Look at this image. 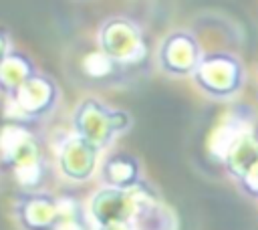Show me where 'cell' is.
I'll return each instance as SVG.
<instances>
[{
  "label": "cell",
  "instance_id": "obj_1",
  "mask_svg": "<svg viewBox=\"0 0 258 230\" xmlns=\"http://www.w3.org/2000/svg\"><path fill=\"white\" fill-rule=\"evenodd\" d=\"M0 157L22 190H40L44 176L42 147L24 125L12 123L0 131Z\"/></svg>",
  "mask_w": 258,
  "mask_h": 230
},
{
  "label": "cell",
  "instance_id": "obj_2",
  "mask_svg": "<svg viewBox=\"0 0 258 230\" xmlns=\"http://www.w3.org/2000/svg\"><path fill=\"white\" fill-rule=\"evenodd\" d=\"M71 123L77 135L105 151L115 143L119 135L131 129L133 117L129 111L109 107L97 97H85L75 107Z\"/></svg>",
  "mask_w": 258,
  "mask_h": 230
},
{
  "label": "cell",
  "instance_id": "obj_3",
  "mask_svg": "<svg viewBox=\"0 0 258 230\" xmlns=\"http://www.w3.org/2000/svg\"><path fill=\"white\" fill-rule=\"evenodd\" d=\"M191 79L198 91L206 97L214 101H230L246 85V67L232 50H212L204 54Z\"/></svg>",
  "mask_w": 258,
  "mask_h": 230
},
{
  "label": "cell",
  "instance_id": "obj_4",
  "mask_svg": "<svg viewBox=\"0 0 258 230\" xmlns=\"http://www.w3.org/2000/svg\"><path fill=\"white\" fill-rule=\"evenodd\" d=\"M97 46L129 69L139 67L147 59V42L141 24L123 14L109 16L99 24Z\"/></svg>",
  "mask_w": 258,
  "mask_h": 230
},
{
  "label": "cell",
  "instance_id": "obj_5",
  "mask_svg": "<svg viewBox=\"0 0 258 230\" xmlns=\"http://www.w3.org/2000/svg\"><path fill=\"white\" fill-rule=\"evenodd\" d=\"M6 101H8V107L14 119L42 121V119H48L56 111L58 101H60V89H58V83L50 75L38 71L28 81H24L18 87V91Z\"/></svg>",
  "mask_w": 258,
  "mask_h": 230
},
{
  "label": "cell",
  "instance_id": "obj_6",
  "mask_svg": "<svg viewBox=\"0 0 258 230\" xmlns=\"http://www.w3.org/2000/svg\"><path fill=\"white\" fill-rule=\"evenodd\" d=\"M204 54H206L204 46L191 30L175 28L161 38L155 61L159 71L165 73L167 77L185 79L196 73Z\"/></svg>",
  "mask_w": 258,
  "mask_h": 230
},
{
  "label": "cell",
  "instance_id": "obj_7",
  "mask_svg": "<svg viewBox=\"0 0 258 230\" xmlns=\"http://www.w3.org/2000/svg\"><path fill=\"white\" fill-rule=\"evenodd\" d=\"M145 182L133 190H121L111 186H101L89 200V216L95 226L115 224V222H133L137 206L145 194Z\"/></svg>",
  "mask_w": 258,
  "mask_h": 230
},
{
  "label": "cell",
  "instance_id": "obj_8",
  "mask_svg": "<svg viewBox=\"0 0 258 230\" xmlns=\"http://www.w3.org/2000/svg\"><path fill=\"white\" fill-rule=\"evenodd\" d=\"M99 153L101 149L95 147L85 137L77 133L64 135L56 145L58 174L73 184L89 182L99 167Z\"/></svg>",
  "mask_w": 258,
  "mask_h": 230
},
{
  "label": "cell",
  "instance_id": "obj_9",
  "mask_svg": "<svg viewBox=\"0 0 258 230\" xmlns=\"http://www.w3.org/2000/svg\"><path fill=\"white\" fill-rule=\"evenodd\" d=\"M60 198L44 190H24L14 202V218L22 230H54Z\"/></svg>",
  "mask_w": 258,
  "mask_h": 230
},
{
  "label": "cell",
  "instance_id": "obj_10",
  "mask_svg": "<svg viewBox=\"0 0 258 230\" xmlns=\"http://www.w3.org/2000/svg\"><path fill=\"white\" fill-rule=\"evenodd\" d=\"M99 176L103 186L121 188V190H133L143 184L141 161L137 159V155L125 149L109 151L99 163Z\"/></svg>",
  "mask_w": 258,
  "mask_h": 230
},
{
  "label": "cell",
  "instance_id": "obj_11",
  "mask_svg": "<svg viewBox=\"0 0 258 230\" xmlns=\"http://www.w3.org/2000/svg\"><path fill=\"white\" fill-rule=\"evenodd\" d=\"M77 71L95 87H111V85H121L131 69L113 61L111 56H107L99 46L85 50L79 61H77Z\"/></svg>",
  "mask_w": 258,
  "mask_h": 230
},
{
  "label": "cell",
  "instance_id": "obj_12",
  "mask_svg": "<svg viewBox=\"0 0 258 230\" xmlns=\"http://www.w3.org/2000/svg\"><path fill=\"white\" fill-rule=\"evenodd\" d=\"M135 230H177V220L173 212L153 196V190L147 186L137 212L133 216Z\"/></svg>",
  "mask_w": 258,
  "mask_h": 230
},
{
  "label": "cell",
  "instance_id": "obj_13",
  "mask_svg": "<svg viewBox=\"0 0 258 230\" xmlns=\"http://www.w3.org/2000/svg\"><path fill=\"white\" fill-rule=\"evenodd\" d=\"M34 73H38L36 63L22 50H10V54L4 59L0 65V95L2 97H12L18 87L28 81Z\"/></svg>",
  "mask_w": 258,
  "mask_h": 230
},
{
  "label": "cell",
  "instance_id": "obj_14",
  "mask_svg": "<svg viewBox=\"0 0 258 230\" xmlns=\"http://www.w3.org/2000/svg\"><path fill=\"white\" fill-rule=\"evenodd\" d=\"M54 230H95V224L89 216V208H85L77 198L62 196Z\"/></svg>",
  "mask_w": 258,
  "mask_h": 230
},
{
  "label": "cell",
  "instance_id": "obj_15",
  "mask_svg": "<svg viewBox=\"0 0 258 230\" xmlns=\"http://www.w3.org/2000/svg\"><path fill=\"white\" fill-rule=\"evenodd\" d=\"M10 50H12V36L4 26H0V65L10 54Z\"/></svg>",
  "mask_w": 258,
  "mask_h": 230
},
{
  "label": "cell",
  "instance_id": "obj_16",
  "mask_svg": "<svg viewBox=\"0 0 258 230\" xmlns=\"http://www.w3.org/2000/svg\"><path fill=\"white\" fill-rule=\"evenodd\" d=\"M95 230H135V226H133V222H115V224L95 226Z\"/></svg>",
  "mask_w": 258,
  "mask_h": 230
}]
</instances>
